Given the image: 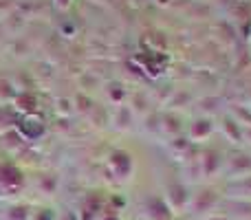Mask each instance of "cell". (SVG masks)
Segmentation results:
<instances>
[{
	"label": "cell",
	"instance_id": "obj_1",
	"mask_svg": "<svg viewBox=\"0 0 251 220\" xmlns=\"http://www.w3.org/2000/svg\"><path fill=\"white\" fill-rule=\"evenodd\" d=\"M161 198L165 200V205H168V209L172 214H183V209L190 207L192 196L187 194L185 185H181V183H170V185L165 187V194L161 196Z\"/></svg>",
	"mask_w": 251,
	"mask_h": 220
},
{
	"label": "cell",
	"instance_id": "obj_2",
	"mask_svg": "<svg viewBox=\"0 0 251 220\" xmlns=\"http://www.w3.org/2000/svg\"><path fill=\"white\" fill-rule=\"evenodd\" d=\"M174 214L168 209L165 200L161 196H152L143 203L141 207V218L143 220H172Z\"/></svg>",
	"mask_w": 251,
	"mask_h": 220
},
{
	"label": "cell",
	"instance_id": "obj_3",
	"mask_svg": "<svg viewBox=\"0 0 251 220\" xmlns=\"http://www.w3.org/2000/svg\"><path fill=\"white\" fill-rule=\"evenodd\" d=\"M110 170H113V174L119 181H126L130 176V172H132V159H130V154H126L122 150L113 152V156H110Z\"/></svg>",
	"mask_w": 251,
	"mask_h": 220
},
{
	"label": "cell",
	"instance_id": "obj_4",
	"mask_svg": "<svg viewBox=\"0 0 251 220\" xmlns=\"http://www.w3.org/2000/svg\"><path fill=\"white\" fill-rule=\"evenodd\" d=\"M214 203H216V196H214V192L209 190H203L199 192V194H194L190 198V207L192 212H199V214H209V209L214 207Z\"/></svg>",
	"mask_w": 251,
	"mask_h": 220
},
{
	"label": "cell",
	"instance_id": "obj_5",
	"mask_svg": "<svg viewBox=\"0 0 251 220\" xmlns=\"http://www.w3.org/2000/svg\"><path fill=\"white\" fill-rule=\"evenodd\" d=\"M33 207L29 203H13L0 214V220H31Z\"/></svg>",
	"mask_w": 251,
	"mask_h": 220
},
{
	"label": "cell",
	"instance_id": "obj_6",
	"mask_svg": "<svg viewBox=\"0 0 251 220\" xmlns=\"http://www.w3.org/2000/svg\"><path fill=\"white\" fill-rule=\"evenodd\" d=\"M0 185L4 190H13V187H20L22 185V176L16 168H9V165H2L0 168Z\"/></svg>",
	"mask_w": 251,
	"mask_h": 220
},
{
	"label": "cell",
	"instance_id": "obj_7",
	"mask_svg": "<svg viewBox=\"0 0 251 220\" xmlns=\"http://www.w3.org/2000/svg\"><path fill=\"white\" fill-rule=\"evenodd\" d=\"M209 134H212V121L209 119H196L194 123L190 125L187 137H190V141H201V139H207Z\"/></svg>",
	"mask_w": 251,
	"mask_h": 220
},
{
	"label": "cell",
	"instance_id": "obj_8",
	"mask_svg": "<svg viewBox=\"0 0 251 220\" xmlns=\"http://www.w3.org/2000/svg\"><path fill=\"white\" fill-rule=\"evenodd\" d=\"M11 97H16V91H13L11 82H9V79H0V101H9Z\"/></svg>",
	"mask_w": 251,
	"mask_h": 220
},
{
	"label": "cell",
	"instance_id": "obj_9",
	"mask_svg": "<svg viewBox=\"0 0 251 220\" xmlns=\"http://www.w3.org/2000/svg\"><path fill=\"white\" fill-rule=\"evenodd\" d=\"M31 220H57V218H55V214H53V209L42 207V209H38V212H33V218Z\"/></svg>",
	"mask_w": 251,
	"mask_h": 220
},
{
	"label": "cell",
	"instance_id": "obj_10",
	"mask_svg": "<svg viewBox=\"0 0 251 220\" xmlns=\"http://www.w3.org/2000/svg\"><path fill=\"white\" fill-rule=\"evenodd\" d=\"M100 220H119L117 214H113V212H108V214H101Z\"/></svg>",
	"mask_w": 251,
	"mask_h": 220
},
{
	"label": "cell",
	"instance_id": "obj_11",
	"mask_svg": "<svg viewBox=\"0 0 251 220\" xmlns=\"http://www.w3.org/2000/svg\"><path fill=\"white\" fill-rule=\"evenodd\" d=\"M55 2H57V4H60V7H62V9H66V7H69V4H71V0H55Z\"/></svg>",
	"mask_w": 251,
	"mask_h": 220
}]
</instances>
